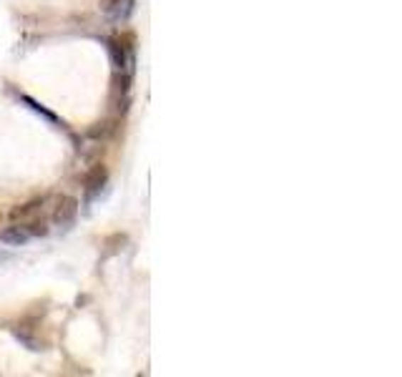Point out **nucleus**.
<instances>
[{
    "label": "nucleus",
    "instance_id": "1",
    "mask_svg": "<svg viewBox=\"0 0 402 377\" xmlns=\"http://www.w3.org/2000/svg\"><path fill=\"white\" fill-rule=\"evenodd\" d=\"M106 50L113 63V71H136V35L118 33L113 38H106Z\"/></svg>",
    "mask_w": 402,
    "mask_h": 377
},
{
    "label": "nucleus",
    "instance_id": "2",
    "mask_svg": "<svg viewBox=\"0 0 402 377\" xmlns=\"http://www.w3.org/2000/svg\"><path fill=\"white\" fill-rule=\"evenodd\" d=\"M78 211H81V201H78L76 196H71V194L58 196V199H55V206H53V214H50V222H53V227L58 229V232L66 234L76 227Z\"/></svg>",
    "mask_w": 402,
    "mask_h": 377
},
{
    "label": "nucleus",
    "instance_id": "3",
    "mask_svg": "<svg viewBox=\"0 0 402 377\" xmlns=\"http://www.w3.org/2000/svg\"><path fill=\"white\" fill-rule=\"evenodd\" d=\"M111 184V174L106 169V164H96L89 171L83 174V199L86 204H94L104 196V191H108Z\"/></svg>",
    "mask_w": 402,
    "mask_h": 377
},
{
    "label": "nucleus",
    "instance_id": "4",
    "mask_svg": "<svg viewBox=\"0 0 402 377\" xmlns=\"http://www.w3.org/2000/svg\"><path fill=\"white\" fill-rule=\"evenodd\" d=\"M50 199H53L50 194H43V196H35V199L26 201V204L13 206L11 219H13V222H26V219L40 217V214H43V209H45V204H48Z\"/></svg>",
    "mask_w": 402,
    "mask_h": 377
},
{
    "label": "nucleus",
    "instance_id": "5",
    "mask_svg": "<svg viewBox=\"0 0 402 377\" xmlns=\"http://www.w3.org/2000/svg\"><path fill=\"white\" fill-rule=\"evenodd\" d=\"M136 0H104V13L113 23H123L133 16Z\"/></svg>",
    "mask_w": 402,
    "mask_h": 377
},
{
    "label": "nucleus",
    "instance_id": "6",
    "mask_svg": "<svg viewBox=\"0 0 402 377\" xmlns=\"http://www.w3.org/2000/svg\"><path fill=\"white\" fill-rule=\"evenodd\" d=\"M30 232H28V227L26 224H13V227H8V229H3V232H0V242H3V244H8V247H26L28 242H30Z\"/></svg>",
    "mask_w": 402,
    "mask_h": 377
},
{
    "label": "nucleus",
    "instance_id": "7",
    "mask_svg": "<svg viewBox=\"0 0 402 377\" xmlns=\"http://www.w3.org/2000/svg\"><path fill=\"white\" fill-rule=\"evenodd\" d=\"M118 126H121V116L111 118V121L96 123L94 128H89V136L91 139H99V141H108V139H113V136H118Z\"/></svg>",
    "mask_w": 402,
    "mask_h": 377
},
{
    "label": "nucleus",
    "instance_id": "8",
    "mask_svg": "<svg viewBox=\"0 0 402 377\" xmlns=\"http://www.w3.org/2000/svg\"><path fill=\"white\" fill-rule=\"evenodd\" d=\"M11 332H13V337H16L26 349H30V352H38V349H43V342H40V339L30 332V327H26V325H18V327H13Z\"/></svg>",
    "mask_w": 402,
    "mask_h": 377
},
{
    "label": "nucleus",
    "instance_id": "9",
    "mask_svg": "<svg viewBox=\"0 0 402 377\" xmlns=\"http://www.w3.org/2000/svg\"><path fill=\"white\" fill-rule=\"evenodd\" d=\"M21 101H23V103H28V108H33L35 113H40V116H43V118H48L50 123H55V126H58V128H63V121H58V118H55V116H53V113H50V111H45V108H40V106L35 103V101L30 99V96L21 94Z\"/></svg>",
    "mask_w": 402,
    "mask_h": 377
}]
</instances>
